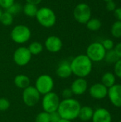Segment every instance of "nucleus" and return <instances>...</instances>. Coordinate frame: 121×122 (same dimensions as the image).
Instances as JSON below:
<instances>
[{
	"label": "nucleus",
	"mask_w": 121,
	"mask_h": 122,
	"mask_svg": "<svg viewBox=\"0 0 121 122\" xmlns=\"http://www.w3.org/2000/svg\"><path fill=\"white\" fill-rule=\"evenodd\" d=\"M81 107V104L76 99H65L60 102L57 112L61 119L72 121L78 118Z\"/></svg>",
	"instance_id": "obj_1"
},
{
	"label": "nucleus",
	"mask_w": 121,
	"mask_h": 122,
	"mask_svg": "<svg viewBox=\"0 0 121 122\" xmlns=\"http://www.w3.org/2000/svg\"><path fill=\"white\" fill-rule=\"evenodd\" d=\"M72 74L79 78L88 76L93 68L92 61L86 54H80L73 59L70 63Z\"/></svg>",
	"instance_id": "obj_2"
},
{
	"label": "nucleus",
	"mask_w": 121,
	"mask_h": 122,
	"mask_svg": "<svg viewBox=\"0 0 121 122\" xmlns=\"http://www.w3.org/2000/svg\"><path fill=\"white\" fill-rule=\"evenodd\" d=\"M36 18L39 24L45 28H51L56 22V14L49 7L44 6L38 9Z\"/></svg>",
	"instance_id": "obj_3"
},
{
	"label": "nucleus",
	"mask_w": 121,
	"mask_h": 122,
	"mask_svg": "<svg viewBox=\"0 0 121 122\" xmlns=\"http://www.w3.org/2000/svg\"><path fill=\"white\" fill-rule=\"evenodd\" d=\"M31 36V31L26 25L19 24L15 26L11 31V38L16 44H24L27 42Z\"/></svg>",
	"instance_id": "obj_4"
},
{
	"label": "nucleus",
	"mask_w": 121,
	"mask_h": 122,
	"mask_svg": "<svg viewBox=\"0 0 121 122\" xmlns=\"http://www.w3.org/2000/svg\"><path fill=\"white\" fill-rule=\"evenodd\" d=\"M73 17L75 20L82 24H86L91 18V9L86 3H80L73 9Z\"/></svg>",
	"instance_id": "obj_5"
},
{
	"label": "nucleus",
	"mask_w": 121,
	"mask_h": 122,
	"mask_svg": "<svg viewBox=\"0 0 121 122\" xmlns=\"http://www.w3.org/2000/svg\"><path fill=\"white\" fill-rule=\"evenodd\" d=\"M106 51L101 42L91 43L86 49V56L93 62H99L104 59Z\"/></svg>",
	"instance_id": "obj_6"
},
{
	"label": "nucleus",
	"mask_w": 121,
	"mask_h": 122,
	"mask_svg": "<svg viewBox=\"0 0 121 122\" xmlns=\"http://www.w3.org/2000/svg\"><path fill=\"white\" fill-rule=\"evenodd\" d=\"M41 104L44 112L49 114L57 112L60 104L59 97L56 93L51 92L44 96Z\"/></svg>",
	"instance_id": "obj_7"
},
{
	"label": "nucleus",
	"mask_w": 121,
	"mask_h": 122,
	"mask_svg": "<svg viewBox=\"0 0 121 122\" xmlns=\"http://www.w3.org/2000/svg\"><path fill=\"white\" fill-rule=\"evenodd\" d=\"M53 79L48 74H42L39 76L35 83V88L39 94L42 95H45L51 92L53 88Z\"/></svg>",
	"instance_id": "obj_8"
},
{
	"label": "nucleus",
	"mask_w": 121,
	"mask_h": 122,
	"mask_svg": "<svg viewBox=\"0 0 121 122\" xmlns=\"http://www.w3.org/2000/svg\"><path fill=\"white\" fill-rule=\"evenodd\" d=\"M40 94L37 89L32 86H29L24 89L22 98L24 103L27 107H34L35 106L40 99Z\"/></svg>",
	"instance_id": "obj_9"
},
{
	"label": "nucleus",
	"mask_w": 121,
	"mask_h": 122,
	"mask_svg": "<svg viewBox=\"0 0 121 122\" xmlns=\"http://www.w3.org/2000/svg\"><path fill=\"white\" fill-rule=\"evenodd\" d=\"M31 56L32 55L27 47L21 46L15 50L13 55V59L14 62L18 66H23L29 63Z\"/></svg>",
	"instance_id": "obj_10"
},
{
	"label": "nucleus",
	"mask_w": 121,
	"mask_h": 122,
	"mask_svg": "<svg viewBox=\"0 0 121 122\" xmlns=\"http://www.w3.org/2000/svg\"><path fill=\"white\" fill-rule=\"evenodd\" d=\"M108 97L116 107L121 108V84H116L108 89Z\"/></svg>",
	"instance_id": "obj_11"
},
{
	"label": "nucleus",
	"mask_w": 121,
	"mask_h": 122,
	"mask_svg": "<svg viewBox=\"0 0 121 122\" xmlns=\"http://www.w3.org/2000/svg\"><path fill=\"white\" fill-rule=\"evenodd\" d=\"M108 89L102 83H96L90 87L89 94L95 99H103L108 96Z\"/></svg>",
	"instance_id": "obj_12"
},
{
	"label": "nucleus",
	"mask_w": 121,
	"mask_h": 122,
	"mask_svg": "<svg viewBox=\"0 0 121 122\" xmlns=\"http://www.w3.org/2000/svg\"><path fill=\"white\" fill-rule=\"evenodd\" d=\"M45 46L48 51L56 53L62 49L63 42L58 36H50L45 41Z\"/></svg>",
	"instance_id": "obj_13"
},
{
	"label": "nucleus",
	"mask_w": 121,
	"mask_h": 122,
	"mask_svg": "<svg viewBox=\"0 0 121 122\" xmlns=\"http://www.w3.org/2000/svg\"><path fill=\"white\" fill-rule=\"evenodd\" d=\"M71 89L73 94L82 95L85 94V92L88 89V82L84 78L78 77L71 84Z\"/></svg>",
	"instance_id": "obj_14"
},
{
	"label": "nucleus",
	"mask_w": 121,
	"mask_h": 122,
	"mask_svg": "<svg viewBox=\"0 0 121 122\" xmlns=\"http://www.w3.org/2000/svg\"><path fill=\"white\" fill-rule=\"evenodd\" d=\"M93 122H111L112 116L110 112L105 108H98L93 112Z\"/></svg>",
	"instance_id": "obj_15"
},
{
	"label": "nucleus",
	"mask_w": 121,
	"mask_h": 122,
	"mask_svg": "<svg viewBox=\"0 0 121 122\" xmlns=\"http://www.w3.org/2000/svg\"><path fill=\"white\" fill-rule=\"evenodd\" d=\"M56 74L61 79H67L72 74L71 64L68 61H62L56 69Z\"/></svg>",
	"instance_id": "obj_16"
},
{
	"label": "nucleus",
	"mask_w": 121,
	"mask_h": 122,
	"mask_svg": "<svg viewBox=\"0 0 121 122\" xmlns=\"http://www.w3.org/2000/svg\"><path fill=\"white\" fill-rule=\"evenodd\" d=\"M93 112H94V110L90 107H88V106L81 107L79 111L78 118H79L83 122H88L92 119Z\"/></svg>",
	"instance_id": "obj_17"
},
{
	"label": "nucleus",
	"mask_w": 121,
	"mask_h": 122,
	"mask_svg": "<svg viewBox=\"0 0 121 122\" xmlns=\"http://www.w3.org/2000/svg\"><path fill=\"white\" fill-rule=\"evenodd\" d=\"M14 84L19 89H26L30 86V79L24 74L16 75L14 78Z\"/></svg>",
	"instance_id": "obj_18"
},
{
	"label": "nucleus",
	"mask_w": 121,
	"mask_h": 122,
	"mask_svg": "<svg viewBox=\"0 0 121 122\" xmlns=\"http://www.w3.org/2000/svg\"><path fill=\"white\" fill-rule=\"evenodd\" d=\"M116 76L114 74L111 72L105 73L101 78V83L108 89L116 84Z\"/></svg>",
	"instance_id": "obj_19"
},
{
	"label": "nucleus",
	"mask_w": 121,
	"mask_h": 122,
	"mask_svg": "<svg viewBox=\"0 0 121 122\" xmlns=\"http://www.w3.org/2000/svg\"><path fill=\"white\" fill-rule=\"evenodd\" d=\"M86 24L87 29L93 31H98L102 26L101 21L98 18H91Z\"/></svg>",
	"instance_id": "obj_20"
},
{
	"label": "nucleus",
	"mask_w": 121,
	"mask_h": 122,
	"mask_svg": "<svg viewBox=\"0 0 121 122\" xmlns=\"http://www.w3.org/2000/svg\"><path fill=\"white\" fill-rule=\"evenodd\" d=\"M37 11H38V8L36 5L29 4V3H26L24 6V8H23V11L24 14L31 18L36 17Z\"/></svg>",
	"instance_id": "obj_21"
},
{
	"label": "nucleus",
	"mask_w": 121,
	"mask_h": 122,
	"mask_svg": "<svg viewBox=\"0 0 121 122\" xmlns=\"http://www.w3.org/2000/svg\"><path fill=\"white\" fill-rule=\"evenodd\" d=\"M28 49L31 55H38L43 51V45L39 41H34L29 44Z\"/></svg>",
	"instance_id": "obj_22"
},
{
	"label": "nucleus",
	"mask_w": 121,
	"mask_h": 122,
	"mask_svg": "<svg viewBox=\"0 0 121 122\" xmlns=\"http://www.w3.org/2000/svg\"><path fill=\"white\" fill-rule=\"evenodd\" d=\"M105 61L108 63V64H116V62L118 61V59H120L118 58V56H117L116 53L115 52L114 49L112 50H109V51H106L105 57H104Z\"/></svg>",
	"instance_id": "obj_23"
},
{
	"label": "nucleus",
	"mask_w": 121,
	"mask_h": 122,
	"mask_svg": "<svg viewBox=\"0 0 121 122\" xmlns=\"http://www.w3.org/2000/svg\"><path fill=\"white\" fill-rule=\"evenodd\" d=\"M111 33L112 36L115 38H121V21H116L111 26Z\"/></svg>",
	"instance_id": "obj_24"
},
{
	"label": "nucleus",
	"mask_w": 121,
	"mask_h": 122,
	"mask_svg": "<svg viewBox=\"0 0 121 122\" xmlns=\"http://www.w3.org/2000/svg\"><path fill=\"white\" fill-rule=\"evenodd\" d=\"M13 21H14V17H13V15L11 14H10L7 11L2 13L0 22L3 25H4V26H10L13 23Z\"/></svg>",
	"instance_id": "obj_25"
},
{
	"label": "nucleus",
	"mask_w": 121,
	"mask_h": 122,
	"mask_svg": "<svg viewBox=\"0 0 121 122\" xmlns=\"http://www.w3.org/2000/svg\"><path fill=\"white\" fill-rule=\"evenodd\" d=\"M50 114L46 112L39 113L35 119V122H50Z\"/></svg>",
	"instance_id": "obj_26"
},
{
	"label": "nucleus",
	"mask_w": 121,
	"mask_h": 122,
	"mask_svg": "<svg viewBox=\"0 0 121 122\" xmlns=\"http://www.w3.org/2000/svg\"><path fill=\"white\" fill-rule=\"evenodd\" d=\"M22 9V6L21 5V4L19 3H14L8 9H6V11H7L8 12H9L10 14H11L12 15L16 14L17 13H19Z\"/></svg>",
	"instance_id": "obj_27"
},
{
	"label": "nucleus",
	"mask_w": 121,
	"mask_h": 122,
	"mask_svg": "<svg viewBox=\"0 0 121 122\" xmlns=\"http://www.w3.org/2000/svg\"><path fill=\"white\" fill-rule=\"evenodd\" d=\"M103 46L104 47V49H106V51H109V50H112L114 49L115 44L114 42L112 39H104L102 42H101Z\"/></svg>",
	"instance_id": "obj_28"
},
{
	"label": "nucleus",
	"mask_w": 121,
	"mask_h": 122,
	"mask_svg": "<svg viewBox=\"0 0 121 122\" xmlns=\"http://www.w3.org/2000/svg\"><path fill=\"white\" fill-rule=\"evenodd\" d=\"M10 107L9 101L6 98H0V111H6Z\"/></svg>",
	"instance_id": "obj_29"
},
{
	"label": "nucleus",
	"mask_w": 121,
	"mask_h": 122,
	"mask_svg": "<svg viewBox=\"0 0 121 122\" xmlns=\"http://www.w3.org/2000/svg\"><path fill=\"white\" fill-rule=\"evenodd\" d=\"M114 73L116 76L121 79V59H118L114 64Z\"/></svg>",
	"instance_id": "obj_30"
},
{
	"label": "nucleus",
	"mask_w": 121,
	"mask_h": 122,
	"mask_svg": "<svg viewBox=\"0 0 121 122\" xmlns=\"http://www.w3.org/2000/svg\"><path fill=\"white\" fill-rule=\"evenodd\" d=\"M14 3V0H0L1 7L5 9L6 10L8 9Z\"/></svg>",
	"instance_id": "obj_31"
},
{
	"label": "nucleus",
	"mask_w": 121,
	"mask_h": 122,
	"mask_svg": "<svg viewBox=\"0 0 121 122\" xmlns=\"http://www.w3.org/2000/svg\"><path fill=\"white\" fill-rule=\"evenodd\" d=\"M117 8L116 6V4L115 3L114 1H109L106 2V9H107V11H114L116 10V9Z\"/></svg>",
	"instance_id": "obj_32"
},
{
	"label": "nucleus",
	"mask_w": 121,
	"mask_h": 122,
	"mask_svg": "<svg viewBox=\"0 0 121 122\" xmlns=\"http://www.w3.org/2000/svg\"><path fill=\"white\" fill-rule=\"evenodd\" d=\"M50 119H51L50 122H58L61 118L60 115L58 114V112H55L50 114Z\"/></svg>",
	"instance_id": "obj_33"
},
{
	"label": "nucleus",
	"mask_w": 121,
	"mask_h": 122,
	"mask_svg": "<svg viewBox=\"0 0 121 122\" xmlns=\"http://www.w3.org/2000/svg\"><path fill=\"white\" fill-rule=\"evenodd\" d=\"M73 95V93H72V91L71 89V88H66L65 89H63V92H62V96L65 99H70L71 98V96Z\"/></svg>",
	"instance_id": "obj_34"
},
{
	"label": "nucleus",
	"mask_w": 121,
	"mask_h": 122,
	"mask_svg": "<svg viewBox=\"0 0 121 122\" xmlns=\"http://www.w3.org/2000/svg\"><path fill=\"white\" fill-rule=\"evenodd\" d=\"M113 13H114V16L116 19V20L121 21V7H117L116 10L113 11Z\"/></svg>",
	"instance_id": "obj_35"
},
{
	"label": "nucleus",
	"mask_w": 121,
	"mask_h": 122,
	"mask_svg": "<svg viewBox=\"0 0 121 122\" xmlns=\"http://www.w3.org/2000/svg\"><path fill=\"white\" fill-rule=\"evenodd\" d=\"M113 49L115 52L116 53L117 56H118V58L121 59V42H119L116 45H115Z\"/></svg>",
	"instance_id": "obj_36"
},
{
	"label": "nucleus",
	"mask_w": 121,
	"mask_h": 122,
	"mask_svg": "<svg viewBox=\"0 0 121 122\" xmlns=\"http://www.w3.org/2000/svg\"><path fill=\"white\" fill-rule=\"evenodd\" d=\"M26 3L31 4H34V5L37 6L38 4H41V2L42 1V0H26Z\"/></svg>",
	"instance_id": "obj_37"
},
{
	"label": "nucleus",
	"mask_w": 121,
	"mask_h": 122,
	"mask_svg": "<svg viewBox=\"0 0 121 122\" xmlns=\"http://www.w3.org/2000/svg\"><path fill=\"white\" fill-rule=\"evenodd\" d=\"M58 122H72L71 120H68V119H61Z\"/></svg>",
	"instance_id": "obj_38"
},
{
	"label": "nucleus",
	"mask_w": 121,
	"mask_h": 122,
	"mask_svg": "<svg viewBox=\"0 0 121 122\" xmlns=\"http://www.w3.org/2000/svg\"><path fill=\"white\" fill-rule=\"evenodd\" d=\"M2 13H3V11H1V9H0V20H1V15H2Z\"/></svg>",
	"instance_id": "obj_39"
},
{
	"label": "nucleus",
	"mask_w": 121,
	"mask_h": 122,
	"mask_svg": "<svg viewBox=\"0 0 121 122\" xmlns=\"http://www.w3.org/2000/svg\"><path fill=\"white\" fill-rule=\"evenodd\" d=\"M103 1H106V2H107V1H114V0H103Z\"/></svg>",
	"instance_id": "obj_40"
},
{
	"label": "nucleus",
	"mask_w": 121,
	"mask_h": 122,
	"mask_svg": "<svg viewBox=\"0 0 121 122\" xmlns=\"http://www.w3.org/2000/svg\"><path fill=\"white\" fill-rule=\"evenodd\" d=\"M121 122V121H119V122Z\"/></svg>",
	"instance_id": "obj_41"
}]
</instances>
